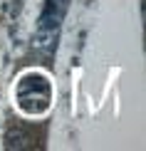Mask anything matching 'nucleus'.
Instances as JSON below:
<instances>
[{"instance_id": "1", "label": "nucleus", "mask_w": 146, "mask_h": 151, "mask_svg": "<svg viewBox=\"0 0 146 151\" xmlns=\"http://www.w3.org/2000/svg\"><path fill=\"white\" fill-rule=\"evenodd\" d=\"M50 79L40 72H27L17 82V106L25 114H42L50 106Z\"/></svg>"}]
</instances>
